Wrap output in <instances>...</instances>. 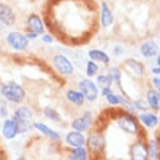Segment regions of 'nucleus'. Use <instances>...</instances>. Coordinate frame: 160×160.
<instances>
[{
	"label": "nucleus",
	"mask_w": 160,
	"mask_h": 160,
	"mask_svg": "<svg viewBox=\"0 0 160 160\" xmlns=\"http://www.w3.org/2000/svg\"><path fill=\"white\" fill-rule=\"evenodd\" d=\"M0 93L4 99H8L9 102L13 103H21L25 99V90L21 84H18L16 82H6L2 83L0 86Z\"/></svg>",
	"instance_id": "1"
},
{
	"label": "nucleus",
	"mask_w": 160,
	"mask_h": 160,
	"mask_svg": "<svg viewBox=\"0 0 160 160\" xmlns=\"http://www.w3.org/2000/svg\"><path fill=\"white\" fill-rule=\"evenodd\" d=\"M13 121L16 122L19 132H26L31 130L32 127V119H34V114L28 106H19L15 112H13Z\"/></svg>",
	"instance_id": "2"
},
{
	"label": "nucleus",
	"mask_w": 160,
	"mask_h": 160,
	"mask_svg": "<svg viewBox=\"0 0 160 160\" xmlns=\"http://www.w3.org/2000/svg\"><path fill=\"white\" fill-rule=\"evenodd\" d=\"M117 122H118V127L121 128L124 132L131 135H140V124L138 119L135 118L132 114H127V112H121V114L117 117Z\"/></svg>",
	"instance_id": "3"
},
{
	"label": "nucleus",
	"mask_w": 160,
	"mask_h": 160,
	"mask_svg": "<svg viewBox=\"0 0 160 160\" xmlns=\"http://www.w3.org/2000/svg\"><path fill=\"white\" fill-rule=\"evenodd\" d=\"M6 42L9 47L15 51H25L29 47V39L26 38V35L19 31H13L6 35Z\"/></svg>",
	"instance_id": "4"
},
{
	"label": "nucleus",
	"mask_w": 160,
	"mask_h": 160,
	"mask_svg": "<svg viewBox=\"0 0 160 160\" xmlns=\"http://www.w3.org/2000/svg\"><path fill=\"white\" fill-rule=\"evenodd\" d=\"M79 86V92L84 96V99L89 102L96 101L98 96H99V88L95 82H92L90 79H82L77 83Z\"/></svg>",
	"instance_id": "5"
},
{
	"label": "nucleus",
	"mask_w": 160,
	"mask_h": 160,
	"mask_svg": "<svg viewBox=\"0 0 160 160\" xmlns=\"http://www.w3.org/2000/svg\"><path fill=\"white\" fill-rule=\"evenodd\" d=\"M52 66H54L55 72L61 76H72L74 73V66L68 60V57L63 54H55L52 57Z\"/></svg>",
	"instance_id": "6"
},
{
	"label": "nucleus",
	"mask_w": 160,
	"mask_h": 160,
	"mask_svg": "<svg viewBox=\"0 0 160 160\" xmlns=\"http://www.w3.org/2000/svg\"><path fill=\"white\" fill-rule=\"evenodd\" d=\"M86 144H88V153H92V154H101L105 148V138L103 135L99 132V131H92L89 134L88 140H86Z\"/></svg>",
	"instance_id": "7"
},
{
	"label": "nucleus",
	"mask_w": 160,
	"mask_h": 160,
	"mask_svg": "<svg viewBox=\"0 0 160 160\" xmlns=\"http://www.w3.org/2000/svg\"><path fill=\"white\" fill-rule=\"evenodd\" d=\"M130 157L131 160H148V150L147 144L143 140H137L130 147Z\"/></svg>",
	"instance_id": "8"
},
{
	"label": "nucleus",
	"mask_w": 160,
	"mask_h": 160,
	"mask_svg": "<svg viewBox=\"0 0 160 160\" xmlns=\"http://www.w3.org/2000/svg\"><path fill=\"white\" fill-rule=\"evenodd\" d=\"M92 121H93V115L90 111H86V112H83V114L80 115L79 118L73 119L72 122V128L74 131H86L90 128V125H92Z\"/></svg>",
	"instance_id": "9"
},
{
	"label": "nucleus",
	"mask_w": 160,
	"mask_h": 160,
	"mask_svg": "<svg viewBox=\"0 0 160 160\" xmlns=\"http://www.w3.org/2000/svg\"><path fill=\"white\" fill-rule=\"evenodd\" d=\"M44 31H45V26H44V22H42L41 18L37 13L29 15L28 19H26V32L41 35V34H44Z\"/></svg>",
	"instance_id": "10"
},
{
	"label": "nucleus",
	"mask_w": 160,
	"mask_h": 160,
	"mask_svg": "<svg viewBox=\"0 0 160 160\" xmlns=\"http://www.w3.org/2000/svg\"><path fill=\"white\" fill-rule=\"evenodd\" d=\"M0 22L4 26H13L16 22V15L9 4L0 2Z\"/></svg>",
	"instance_id": "11"
},
{
	"label": "nucleus",
	"mask_w": 160,
	"mask_h": 160,
	"mask_svg": "<svg viewBox=\"0 0 160 160\" xmlns=\"http://www.w3.org/2000/svg\"><path fill=\"white\" fill-rule=\"evenodd\" d=\"M122 67L125 68L127 72L132 74L134 77H143L144 76V64L140 63L138 60L135 58H128L124 61Z\"/></svg>",
	"instance_id": "12"
},
{
	"label": "nucleus",
	"mask_w": 160,
	"mask_h": 160,
	"mask_svg": "<svg viewBox=\"0 0 160 160\" xmlns=\"http://www.w3.org/2000/svg\"><path fill=\"white\" fill-rule=\"evenodd\" d=\"M140 52L144 58H152V57H156L159 54V45L157 42L154 41H144L141 45H140Z\"/></svg>",
	"instance_id": "13"
},
{
	"label": "nucleus",
	"mask_w": 160,
	"mask_h": 160,
	"mask_svg": "<svg viewBox=\"0 0 160 160\" xmlns=\"http://www.w3.org/2000/svg\"><path fill=\"white\" fill-rule=\"evenodd\" d=\"M2 134H3L4 138H8V140L15 138L19 134V128H18L16 122L13 121V119H4L3 127H2Z\"/></svg>",
	"instance_id": "14"
},
{
	"label": "nucleus",
	"mask_w": 160,
	"mask_h": 160,
	"mask_svg": "<svg viewBox=\"0 0 160 160\" xmlns=\"http://www.w3.org/2000/svg\"><path fill=\"white\" fill-rule=\"evenodd\" d=\"M66 143L73 148L83 147L84 144H86V138H84V135L80 131H72V132H68L66 135Z\"/></svg>",
	"instance_id": "15"
},
{
	"label": "nucleus",
	"mask_w": 160,
	"mask_h": 160,
	"mask_svg": "<svg viewBox=\"0 0 160 160\" xmlns=\"http://www.w3.org/2000/svg\"><path fill=\"white\" fill-rule=\"evenodd\" d=\"M112 23H114V13L109 6L103 2L101 4V25L102 28H109Z\"/></svg>",
	"instance_id": "16"
},
{
	"label": "nucleus",
	"mask_w": 160,
	"mask_h": 160,
	"mask_svg": "<svg viewBox=\"0 0 160 160\" xmlns=\"http://www.w3.org/2000/svg\"><path fill=\"white\" fill-rule=\"evenodd\" d=\"M89 58L92 60V61H95V63H102V64H109V55L106 54L105 51L102 50H98V48H95V50H90L88 52Z\"/></svg>",
	"instance_id": "17"
},
{
	"label": "nucleus",
	"mask_w": 160,
	"mask_h": 160,
	"mask_svg": "<svg viewBox=\"0 0 160 160\" xmlns=\"http://www.w3.org/2000/svg\"><path fill=\"white\" fill-rule=\"evenodd\" d=\"M140 122L143 124L144 127L147 128H154L159 124V117L156 114H150V112H143V114L138 117Z\"/></svg>",
	"instance_id": "18"
},
{
	"label": "nucleus",
	"mask_w": 160,
	"mask_h": 160,
	"mask_svg": "<svg viewBox=\"0 0 160 160\" xmlns=\"http://www.w3.org/2000/svg\"><path fill=\"white\" fill-rule=\"evenodd\" d=\"M32 125H34V128H37L39 132H42L44 135H47V137L51 138L52 141H60V134H57L54 130L48 128L45 124H42V122H34Z\"/></svg>",
	"instance_id": "19"
},
{
	"label": "nucleus",
	"mask_w": 160,
	"mask_h": 160,
	"mask_svg": "<svg viewBox=\"0 0 160 160\" xmlns=\"http://www.w3.org/2000/svg\"><path fill=\"white\" fill-rule=\"evenodd\" d=\"M66 98H67L68 102H72L73 105H76V106H83V103H84V96L79 92V90L70 89V90L66 92Z\"/></svg>",
	"instance_id": "20"
},
{
	"label": "nucleus",
	"mask_w": 160,
	"mask_h": 160,
	"mask_svg": "<svg viewBox=\"0 0 160 160\" xmlns=\"http://www.w3.org/2000/svg\"><path fill=\"white\" fill-rule=\"evenodd\" d=\"M147 105L148 108H153V109H159L160 105V99H159V90H154V89H150L147 90Z\"/></svg>",
	"instance_id": "21"
},
{
	"label": "nucleus",
	"mask_w": 160,
	"mask_h": 160,
	"mask_svg": "<svg viewBox=\"0 0 160 160\" xmlns=\"http://www.w3.org/2000/svg\"><path fill=\"white\" fill-rule=\"evenodd\" d=\"M70 160H88V150L84 147H76L70 153Z\"/></svg>",
	"instance_id": "22"
},
{
	"label": "nucleus",
	"mask_w": 160,
	"mask_h": 160,
	"mask_svg": "<svg viewBox=\"0 0 160 160\" xmlns=\"http://www.w3.org/2000/svg\"><path fill=\"white\" fill-rule=\"evenodd\" d=\"M147 150H148V159L150 160L159 159V143H157V140H150V144L147 146Z\"/></svg>",
	"instance_id": "23"
},
{
	"label": "nucleus",
	"mask_w": 160,
	"mask_h": 160,
	"mask_svg": "<svg viewBox=\"0 0 160 160\" xmlns=\"http://www.w3.org/2000/svg\"><path fill=\"white\" fill-rule=\"evenodd\" d=\"M108 76L111 77L112 80V83H117L118 86H121V68L114 66V67H111L108 70Z\"/></svg>",
	"instance_id": "24"
},
{
	"label": "nucleus",
	"mask_w": 160,
	"mask_h": 160,
	"mask_svg": "<svg viewBox=\"0 0 160 160\" xmlns=\"http://www.w3.org/2000/svg\"><path fill=\"white\" fill-rule=\"evenodd\" d=\"M98 72H99V66H98V63H95V61H92V60H89L88 63H86V76L90 79V77L96 76Z\"/></svg>",
	"instance_id": "25"
},
{
	"label": "nucleus",
	"mask_w": 160,
	"mask_h": 160,
	"mask_svg": "<svg viewBox=\"0 0 160 160\" xmlns=\"http://www.w3.org/2000/svg\"><path fill=\"white\" fill-rule=\"evenodd\" d=\"M44 115H45L47 118L52 119V121H57V122L61 121L60 115L57 114V112H55V109H54V108H51V106H45V108H44Z\"/></svg>",
	"instance_id": "26"
},
{
	"label": "nucleus",
	"mask_w": 160,
	"mask_h": 160,
	"mask_svg": "<svg viewBox=\"0 0 160 160\" xmlns=\"http://www.w3.org/2000/svg\"><path fill=\"white\" fill-rule=\"evenodd\" d=\"M98 76V86H101L102 89L103 88H111V83L112 80L108 74H96Z\"/></svg>",
	"instance_id": "27"
},
{
	"label": "nucleus",
	"mask_w": 160,
	"mask_h": 160,
	"mask_svg": "<svg viewBox=\"0 0 160 160\" xmlns=\"http://www.w3.org/2000/svg\"><path fill=\"white\" fill-rule=\"evenodd\" d=\"M105 99H106V102L109 103V105H119V99H121V96H118V95H115L114 92L112 93H109V95H106L105 96Z\"/></svg>",
	"instance_id": "28"
},
{
	"label": "nucleus",
	"mask_w": 160,
	"mask_h": 160,
	"mask_svg": "<svg viewBox=\"0 0 160 160\" xmlns=\"http://www.w3.org/2000/svg\"><path fill=\"white\" fill-rule=\"evenodd\" d=\"M132 105L137 108V109H141V111H146L148 108V105H147V102H144L143 99H138V101H134V103Z\"/></svg>",
	"instance_id": "29"
},
{
	"label": "nucleus",
	"mask_w": 160,
	"mask_h": 160,
	"mask_svg": "<svg viewBox=\"0 0 160 160\" xmlns=\"http://www.w3.org/2000/svg\"><path fill=\"white\" fill-rule=\"evenodd\" d=\"M41 39H42V42H44V44H51V42L54 41V38H52V37H51L50 34L42 35V37H41Z\"/></svg>",
	"instance_id": "30"
},
{
	"label": "nucleus",
	"mask_w": 160,
	"mask_h": 160,
	"mask_svg": "<svg viewBox=\"0 0 160 160\" xmlns=\"http://www.w3.org/2000/svg\"><path fill=\"white\" fill-rule=\"evenodd\" d=\"M153 88H154V90H159V88H160V77L159 76H154L153 77Z\"/></svg>",
	"instance_id": "31"
},
{
	"label": "nucleus",
	"mask_w": 160,
	"mask_h": 160,
	"mask_svg": "<svg viewBox=\"0 0 160 160\" xmlns=\"http://www.w3.org/2000/svg\"><path fill=\"white\" fill-rule=\"evenodd\" d=\"M124 52V50H122V47H115V50H114V54L115 55H119V54H122Z\"/></svg>",
	"instance_id": "32"
},
{
	"label": "nucleus",
	"mask_w": 160,
	"mask_h": 160,
	"mask_svg": "<svg viewBox=\"0 0 160 160\" xmlns=\"http://www.w3.org/2000/svg\"><path fill=\"white\" fill-rule=\"evenodd\" d=\"M153 74H154V76H159L160 74V66H156V67H153Z\"/></svg>",
	"instance_id": "33"
}]
</instances>
